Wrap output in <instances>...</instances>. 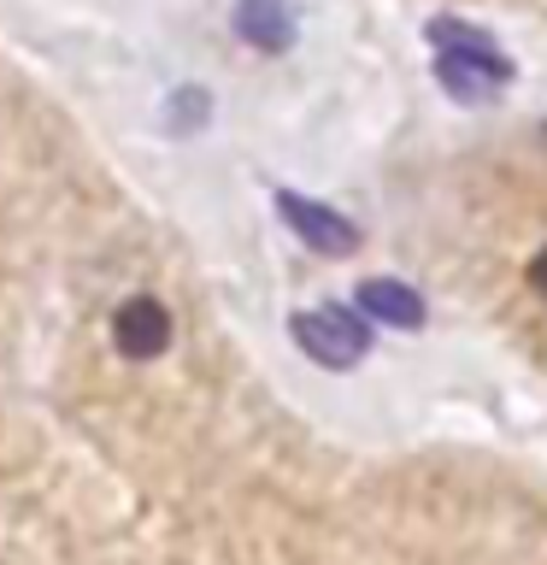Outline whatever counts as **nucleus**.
I'll return each mask as SVG.
<instances>
[{
  "label": "nucleus",
  "instance_id": "39448f33",
  "mask_svg": "<svg viewBox=\"0 0 547 565\" xmlns=\"http://www.w3.org/2000/svg\"><path fill=\"white\" fill-rule=\"evenodd\" d=\"M236 35H242V42H254L259 53H282V47H289V35H294L289 0H242V7H236Z\"/></svg>",
  "mask_w": 547,
  "mask_h": 565
},
{
  "label": "nucleus",
  "instance_id": "20e7f679",
  "mask_svg": "<svg viewBox=\"0 0 547 565\" xmlns=\"http://www.w3.org/2000/svg\"><path fill=\"white\" fill-rule=\"evenodd\" d=\"M360 307L377 318V324H395V330H418L423 324V300L395 277H365L360 282Z\"/></svg>",
  "mask_w": 547,
  "mask_h": 565
},
{
  "label": "nucleus",
  "instance_id": "f03ea898",
  "mask_svg": "<svg viewBox=\"0 0 547 565\" xmlns=\"http://www.w3.org/2000/svg\"><path fill=\"white\" fill-rule=\"evenodd\" d=\"M277 212L294 224L300 242L318 247V254H353V247H360V230H353L342 212H330V206H318V201H300V194L282 189L277 194Z\"/></svg>",
  "mask_w": 547,
  "mask_h": 565
},
{
  "label": "nucleus",
  "instance_id": "f257e3e1",
  "mask_svg": "<svg viewBox=\"0 0 547 565\" xmlns=\"http://www.w3.org/2000/svg\"><path fill=\"white\" fill-rule=\"evenodd\" d=\"M294 335L300 348L312 353L318 365H360L365 360V324L353 318L347 307H324V312H300L294 318Z\"/></svg>",
  "mask_w": 547,
  "mask_h": 565
},
{
  "label": "nucleus",
  "instance_id": "423d86ee",
  "mask_svg": "<svg viewBox=\"0 0 547 565\" xmlns=\"http://www.w3.org/2000/svg\"><path fill=\"white\" fill-rule=\"evenodd\" d=\"M524 277H529V289H536V295L547 300V247H541L536 259H529V271H524Z\"/></svg>",
  "mask_w": 547,
  "mask_h": 565
},
{
  "label": "nucleus",
  "instance_id": "7ed1b4c3",
  "mask_svg": "<svg viewBox=\"0 0 547 565\" xmlns=\"http://www.w3.org/2000/svg\"><path fill=\"white\" fill-rule=\"evenodd\" d=\"M112 335H118V348L130 353V360H153V353H165V342H171V312L159 307L153 295H136V300L118 307Z\"/></svg>",
  "mask_w": 547,
  "mask_h": 565
}]
</instances>
